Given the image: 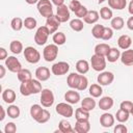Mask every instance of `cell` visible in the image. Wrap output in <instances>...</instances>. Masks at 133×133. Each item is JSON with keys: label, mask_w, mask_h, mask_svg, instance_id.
<instances>
[{"label": "cell", "mask_w": 133, "mask_h": 133, "mask_svg": "<svg viewBox=\"0 0 133 133\" xmlns=\"http://www.w3.org/2000/svg\"><path fill=\"white\" fill-rule=\"evenodd\" d=\"M42 90H43L42 83L37 79H30V80L24 81L20 85V91H21L22 96H25V97L38 94Z\"/></svg>", "instance_id": "obj_1"}, {"label": "cell", "mask_w": 133, "mask_h": 133, "mask_svg": "<svg viewBox=\"0 0 133 133\" xmlns=\"http://www.w3.org/2000/svg\"><path fill=\"white\" fill-rule=\"evenodd\" d=\"M50 30L47 26H41L37 28L35 34H34V42L38 46H43L47 43L48 37L50 35Z\"/></svg>", "instance_id": "obj_2"}, {"label": "cell", "mask_w": 133, "mask_h": 133, "mask_svg": "<svg viewBox=\"0 0 133 133\" xmlns=\"http://www.w3.org/2000/svg\"><path fill=\"white\" fill-rule=\"evenodd\" d=\"M36 4H37V10L42 15V17H45L47 19L54 15L53 6H52V3L50 2V0H39Z\"/></svg>", "instance_id": "obj_3"}, {"label": "cell", "mask_w": 133, "mask_h": 133, "mask_svg": "<svg viewBox=\"0 0 133 133\" xmlns=\"http://www.w3.org/2000/svg\"><path fill=\"white\" fill-rule=\"evenodd\" d=\"M23 52H24V57H25V59H26L29 63H32V64L37 63V62L39 61V59H41V53H39L35 48H33V47H31V46L26 47Z\"/></svg>", "instance_id": "obj_4"}, {"label": "cell", "mask_w": 133, "mask_h": 133, "mask_svg": "<svg viewBox=\"0 0 133 133\" xmlns=\"http://www.w3.org/2000/svg\"><path fill=\"white\" fill-rule=\"evenodd\" d=\"M57 55H58V46L56 44H50L44 48L43 56L46 61L50 62V61L55 60Z\"/></svg>", "instance_id": "obj_5"}, {"label": "cell", "mask_w": 133, "mask_h": 133, "mask_svg": "<svg viewBox=\"0 0 133 133\" xmlns=\"http://www.w3.org/2000/svg\"><path fill=\"white\" fill-rule=\"evenodd\" d=\"M91 68L97 72H103L106 68V58L105 56H101L98 54H94L90 58Z\"/></svg>", "instance_id": "obj_6"}, {"label": "cell", "mask_w": 133, "mask_h": 133, "mask_svg": "<svg viewBox=\"0 0 133 133\" xmlns=\"http://www.w3.org/2000/svg\"><path fill=\"white\" fill-rule=\"evenodd\" d=\"M54 94L49 88H44L41 91V103L44 107H51L54 104Z\"/></svg>", "instance_id": "obj_7"}, {"label": "cell", "mask_w": 133, "mask_h": 133, "mask_svg": "<svg viewBox=\"0 0 133 133\" xmlns=\"http://www.w3.org/2000/svg\"><path fill=\"white\" fill-rule=\"evenodd\" d=\"M55 110L59 115L64 116V117H72L74 114V109L71 106V104L68 102L66 103H58L56 105Z\"/></svg>", "instance_id": "obj_8"}, {"label": "cell", "mask_w": 133, "mask_h": 133, "mask_svg": "<svg viewBox=\"0 0 133 133\" xmlns=\"http://www.w3.org/2000/svg\"><path fill=\"white\" fill-rule=\"evenodd\" d=\"M70 70V64L65 61H59L52 65L51 72L56 76H62L65 75Z\"/></svg>", "instance_id": "obj_9"}, {"label": "cell", "mask_w": 133, "mask_h": 133, "mask_svg": "<svg viewBox=\"0 0 133 133\" xmlns=\"http://www.w3.org/2000/svg\"><path fill=\"white\" fill-rule=\"evenodd\" d=\"M5 66L10 71L11 73H18L22 69V64L19 61V59L15 56H8L5 59Z\"/></svg>", "instance_id": "obj_10"}, {"label": "cell", "mask_w": 133, "mask_h": 133, "mask_svg": "<svg viewBox=\"0 0 133 133\" xmlns=\"http://www.w3.org/2000/svg\"><path fill=\"white\" fill-rule=\"evenodd\" d=\"M56 16L58 18V20L61 23H65L66 21L70 20V8L69 6H66L65 4H61L59 6H57L56 9Z\"/></svg>", "instance_id": "obj_11"}, {"label": "cell", "mask_w": 133, "mask_h": 133, "mask_svg": "<svg viewBox=\"0 0 133 133\" xmlns=\"http://www.w3.org/2000/svg\"><path fill=\"white\" fill-rule=\"evenodd\" d=\"M97 80H98V83H99L100 85H109V84H111V83L113 82V80H114V75H113V73L108 72V71L102 72V73H100V75L98 76Z\"/></svg>", "instance_id": "obj_12"}, {"label": "cell", "mask_w": 133, "mask_h": 133, "mask_svg": "<svg viewBox=\"0 0 133 133\" xmlns=\"http://www.w3.org/2000/svg\"><path fill=\"white\" fill-rule=\"evenodd\" d=\"M74 130L77 133H87L90 130V124L88 119H76Z\"/></svg>", "instance_id": "obj_13"}, {"label": "cell", "mask_w": 133, "mask_h": 133, "mask_svg": "<svg viewBox=\"0 0 133 133\" xmlns=\"http://www.w3.org/2000/svg\"><path fill=\"white\" fill-rule=\"evenodd\" d=\"M60 21L58 20L57 16L56 15H53L51 16L50 18H47V21H46V26L49 28L50 30V33H55L58 29V27L60 26Z\"/></svg>", "instance_id": "obj_14"}, {"label": "cell", "mask_w": 133, "mask_h": 133, "mask_svg": "<svg viewBox=\"0 0 133 133\" xmlns=\"http://www.w3.org/2000/svg\"><path fill=\"white\" fill-rule=\"evenodd\" d=\"M100 124L104 128H110L114 125V116L111 113L105 112L100 116Z\"/></svg>", "instance_id": "obj_15"}, {"label": "cell", "mask_w": 133, "mask_h": 133, "mask_svg": "<svg viewBox=\"0 0 133 133\" xmlns=\"http://www.w3.org/2000/svg\"><path fill=\"white\" fill-rule=\"evenodd\" d=\"M121 61L125 65H133V50L132 49H127L123 53H121Z\"/></svg>", "instance_id": "obj_16"}, {"label": "cell", "mask_w": 133, "mask_h": 133, "mask_svg": "<svg viewBox=\"0 0 133 133\" xmlns=\"http://www.w3.org/2000/svg\"><path fill=\"white\" fill-rule=\"evenodd\" d=\"M50 76H51L50 75V70L46 66H39L35 71V77L41 82L42 81H47L50 78Z\"/></svg>", "instance_id": "obj_17"}, {"label": "cell", "mask_w": 133, "mask_h": 133, "mask_svg": "<svg viewBox=\"0 0 133 133\" xmlns=\"http://www.w3.org/2000/svg\"><path fill=\"white\" fill-rule=\"evenodd\" d=\"M64 100L70 104H77L80 101V95L75 89H70L64 94Z\"/></svg>", "instance_id": "obj_18"}, {"label": "cell", "mask_w": 133, "mask_h": 133, "mask_svg": "<svg viewBox=\"0 0 133 133\" xmlns=\"http://www.w3.org/2000/svg\"><path fill=\"white\" fill-rule=\"evenodd\" d=\"M98 105H99V108H100L101 110H104V111L109 110V109H111L112 106H113V99H112L111 97H108V96L102 97V98L100 99Z\"/></svg>", "instance_id": "obj_19"}, {"label": "cell", "mask_w": 133, "mask_h": 133, "mask_svg": "<svg viewBox=\"0 0 133 133\" xmlns=\"http://www.w3.org/2000/svg\"><path fill=\"white\" fill-rule=\"evenodd\" d=\"M79 79H80V74H78V73H71L68 76V79H66L68 86L71 87L72 89H77L78 84H79Z\"/></svg>", "instance_id": "obj_20"}, {"label": "cell", "mask_w": 133, "mask_h": 133, "mask_svg": "<svg viewBox=\"0 0 133 133\" xmlns=\"http://www.w3.org/2000/svg\"><path fill=\"white\" fill-rule=\"evenodd\" d=\"M16 92L14 89H10V88H6L5 90L2 91V100L7 103V104H12L15 101H16Z\"/></svg>", "instance_id": "obj_21"}, {"label": "cell", "mask_w": 133, "mask_h": 133, "mask_svg": "<svg viewBox=\"0 0 133 133\" xmlns=\"http://www.w3.org/2000/svg\"><path fill=\"white\" fill-rule=\"evenodd\" d=\"M117 45H118V47H119L121 49L127 50V49H129V48L131 47V45H132V39H131V37H130L129 35L123 34V35H121V36L118 37V39H117Z\"/></svg>", "instance_id": "obj_22"}, {"label": "cell", "mask_w": 133, "mask_h": 133, "mask_svg": "<svg viewBox=\"0 0 133 133\" xmlns=\"http://www.w3.org/2000/svg\"><path fill=\"white\" fill-rule=\"evenodd\" d=\"M43 112H44V109H43L42 106L38 105V104H33V105L30 107V115H31V117H32L35 122H38V119L41 118Z\"/></svg>", "instance_id": "obj_23"}, {"label": "cell", "mask_w": 133, "mask_h": 133, "mask_svg": "<svg viewBox=\"0 0 133 133\" xmlns=\"http://www.w3.org/2000/svg\"><path fill=\"white\" fill-rule=\"evenodd\" d=\"M111 47L108 45V44H105V43H101V44H98L96 47H95V54H98V55H101V56H107V54L109 53Z\"/></svg>", "instance_id": "obj_24"}, {"label": "cell", "mask_w": 133, "mask_h": 133, "mask_svg": "<svg viewBox=\"0 0 133 133\" xmlns=\"http://www.w3.org/2000/svg\"><path fill=\"white\" fill-rule=\"evenodd\" d=\"M99 20V12L97 10H88L86 16L83 18V21L86 24H95Z\"/></svg>", "instance_id": "obj_25"}, {"label": "cell", "mask_w": 133, "mask_h": 133, "mask_svg": "<svg viewBox=\"0 0 133 133\" xmlns=\"http://www.w3.org/2000/svg\"><path fill=\"white\" fill-rule=\"evenodd\" d=\"M76 70L79 74H86L88 71H89V63L87 60L85 59H80L76 62Z\"/></svg>", "instance_id": "obj_26"}, {"label": "cell", "mask_w": 133, "mask_h": 133, "mask_svg": "<svg viewBox=\"0 0 133 133\" xmlns=\"http://www.w3.org/2000/svg\"><path fill=\"white\" fill-rule=\"evenodd\" d=\"M81 107L87 111H91L96 107V101L92 97H86L81 101Z\"/></svg>", "instance_id": "obj_27"}, {"label": "cell", "mask_w": 133, "mask_h": 133, "mask_svg": "<svg viewBox=\"0 0 133 133\" xmlns=\"http://www.w3.org/2000/svg\"><path fill=\"white\" fill-rule=\"evenodd\" d=\"M58 131L62 133H72L75 130L72 128V125L70 122H68L66 119H61L58 125Z\"/></svg>", "instance_id": "obj_28"}, {"label": "cell", "mask_w": 133, "mask_h": 133, "mask_svg": "<svg viewBox=\"0 0 133 133\" xmlns=\"http://www.w3.org/2000/svg\"><path fill=\"white\" fill-rule=\"evenodd\" d=\"M108 5L110 8L122 10L126 7L127 1L126 0H108Z\"/></svg>", "instance_id": "obj_29"}, {"label": "cell", "mask_w": 133, "mask_h": 133, "mask_svg": "<svg viewBox=\"0 0 133 133\" xmlns=\"http://www.w3.org/2000/svg\"><path fill=\"white\" fill-rule=\"evenodd\" d=\"M88 92L89 95L92 97V98H100L102 96V92H103V89L101 87L100 84H91L89 86V89H88Z\"/></svg>", "instance_id": "obj_30"}, {"label": "cell", "mask_w": 133, "mask_h": 133, "mask_svg": "<svg viewBox=\"0 0 133 133\" xmlns=\"http://www.w3.org/2000/svg\"><path fill=\"white\" fill-rule=\"evenodd\" d=\"M17 76H18L19 81H21V82H24V81H27V80L32 79L31 72L29 70H27V69H21L17 73Z\"/></svg>", "instance_id": "obj_31"}, {"label": "cell", "mask_w": 133, "mask_h": 133, "mask_svg": "<svg viewBox=\"0 0 133 133\" xmlns=\"http://www.w3.org/2000/svg\"><path fill=\"white\" fill-rule=\"evenodd\" d=\"M121 57V52L117 48H111L109 53L107 54L106 56V59L109 61V62H115L118 58Z\"/></svg>", "instance_id": "obj_32"}, {"label": "cell", "mask_w": 133, "mask_h": 133, "mask_svg": "<svg viewBox=\"0 0 133 133\" xmlns=\"http://www.w3.org/2000/svg\"><path fill=\"white\" fill-rule=\"evenodd\" d=\"M104 26L101 25V24H96L94 25L92 29H91V34L95 38H98V39H102V36H103V33H104Z\"/></svg>", "instance_id": "obj_33"}, {"label": "cell", "mask_w": 133, "mask_h": 133, "mask_svg": "<svg viewBox=\"0 0 133 133\" xmlns=\"http://www.w3.org/2000/svg\"><path fill=\"white\" fill-rule=\"evenodd\" d=\"M9 50L11 51V53L14 54H20L22 51H24L23 49V44L20 41H12L9 45Z\"/></svg>", "instance_id": "obj_34"}, {"label": "cell", "mask_w": 133, "mask_h": 133, "mask_svg": "<svg viewBox=\"0 0 133 133\" xmlns=\"http://www.w3.org/2000/svg\"><path fill=\"white\" fill-rule=\"evenodd\" d=\"M112 29L114 30H121L124 25H125V22H124V19L122 17H114L111 19V23H110Z\"/></svg>", "instance_id": "obj_35"}, {"label": "cell", "mask_w": 133, "mask_h": 133, "mask_svg": "<svg viewBox=\"0 0 133 133\" xmlns=\"http://www.w3.org/2000/svg\"><path fill=\"white\" fill-rule=\"evenodd\" d=\"M52 39H53L54 44H56L57 46H61V45H63L66 42V36H65V34L63 32L58 31V32H55L53 34Z\"/></svg>", "instance_id": "obj_36"}, {"label": "cell", "mask_w": 133, "mask_h": 133, "mask_svg": "<svg viewBox=\"0 0 133 133\" xmlns=\"http://www.w3.org/2000/svg\"><path fill=\"white\" fill-rule=\"evenodd\" d=\"M6 113H7V115H8L9 117H11V118H18V117L20 116L21 111H20V108H19L17 105L10 104V105L8 106L7 110H6Z\"/></svg>", "instance_id": "obj_37"}, {"label": "cell", "mask_w": 133, "mask_h": 133, "mask_svg": "<svg viewBox=\"0 0 133 133\" xmlns=\"http://www.w3.org/2000/svg\"><path fill=\"white\" fill-rule=\"evenodd\" d=\"M23 26H24V21L19 17L14 18L11 20V22H10V27L15 31H20L23 28Z\"/></svg>", "instance_id": "obj_38"}, {"label": "cell", "mask_w": 133, "mask_h": 133, "mask_svg": "<svg viewBox=\"0 0 133 133\" xmlns=\"http://www.w3.org/2000/svg\"><path fill=\"white\" fill-rule=\"evenodd\" d=\"M70 27H71L74 31L79 32V31L83 30L84 24H83V22L78 18V19H74V20H72V21L70 22Z\"/></svg>", "instance_id": "obj_39"}, {"label": "cell", "mask_w": 133, "mask_h": 133, "mask_svg": "<svg viewBox=\"0 0 133 133\" xmlns=\"http://www.w3.org/2000/svg\"><path fill=\"white\" fill-rule=\"evenodd\" d=\"M129 116H130V113L125 111V110H123V109H121V108L116 111V114H115V118L119 123H126L129 119Z\"/></svg>", "instance_id": "obj_40"}, {"label": "cell", "mask_w": 133, "mask_h": 133, "mask_svg": "<svg viewBox=\"0 0 133 133\" xmlns=\"http://www.w3.org/2000/svg\"><path fill=\"white\" fill-rule=\"evenodd\" d=\"M75 117L76 119H89V111L81 108L76 109L75 111Z\"/></svg>", "instance_id": "obj_41"}, {"label": "cell", "mask_w": 133, "mask_h": 133, "mask_svg": "<svg viewBox=\"0 0 133 133\" xmlns=\"http://www.w3.org/2000/svg\"><path fill=\"white\" fill-rule=\"evenodd\" d=\"M100 16H101V18H102L103 20H106V21H107V20L112 19L113 14H112V10H111L110 8L104 6V7H102V8L100 9Z\"/></svg>", "instance_id": "obj_42"}, {"label": "cell", "mask_w": 133, "mask_h": 133, "mask_svg": "<svg viewBox=\"0 0 133 133\" xmlns=\"http://www.w3.org/2000/svg\"><path fill=\"white\" fill-rule=\"evenodd\" d=\"M36 24H37V22L33 17H27L24 20V26H25V28H27L29 30L34 29L36 27Z\"/></svg>", "instance_id": "obj_43"}, {"label": "cell", "mask_w": 133, "mask_h": 133, "mask_svg": "<svg viewBox=\"0 0 133 133\" xmlns=\"http://www.w3.org/2000/svg\"><path fill=\"white\" fill-rule=\"evenodd\" d=\"M87 85H88V80H87V78H86L84 75L80 74V79H79V84H78L77 89H78V90H85V89L87 88Z\"/></svg>", "instance_id": "obj_44"}, {"label": "cell", "mask_w": 133, "mask_h": 133, "mask_svg": "<svg viewBox=\"0 0 133 133\" xmlns=\"http://www.w3.org/2000/svg\"><path fill=\"white\" fill-rule=\"evenodd\" d=\"M119 108L131 114L133 112V103L131 101H123L119 105Z\"/></svg>", "instance_id": "obj_45"}, {"label": "cell", "mask_w": 133, "mask_h": 133, "mask_svg": "<svg viewBox=\"0 0 133 133\" xmlns=\"http://www.w3.org/2000/svg\"><path fill=\"white\" fill-rule=\"evenodd\" d=\"M87 11H88V10H87V8H86L84 5H81V6H80V7H79V8H78L74 14H75L79 19H80V18H84V17L86 16Z\"/></svg>", "instance_id": "obj_46"}, {"label": "cell", "mask_w": 133, "mask_h": 133, "mask_svg": "<svg viewBox=\"0 0 133 133\" xmlns=\"http://www.w3.org/2000/svg\"><path fill=\"white\" fill-rule=\"evenodd\" d=\"M17 131V126L15 123L10 122V123H7L4 127V132L5 133H15Z\"/></svg>", "instance_id": "obj_47"}, {"label": "cell", "mask_w": 133, "mask_h": 133, "mask_svg": "<svg viewBox=\"0 0 133 133\" xmlns=\"http://www.w3.org/2000/svg\"><path fill=\"white\" fill-rule=\"evenodd\" d=\"M113 35V31L111 28L109 27H105L104 28V33H103V36H102V39L104 41H109Z\"/></svg>", "instance_id": "obj_48"}, {"label": "cell", "mask_w": 133, "mask_h": 133, "mask_svg": "<svg viewBox=\"0 0 133 133\" xmlns=\"http://www.w3.org/2000/svg\"><path fill=\"white\" fill-rule=\"evenodd\" d=\"M113 131H114V133H127L128 132V129H127V127L125 125H123L121 123V124H118V125H116L114 127Z\"/></svg>", "instance_id": "obj_49"}, {"label": "cell", "mask_w": 133, "mask_h": 133, "mask_svg": "<svg viewBox=\"0 0 133 133\" xmlns=\"http://www.w3.org/2000/svg\"><path fill=\"white\" fill-rule=\"evenodd\" d=\"M81 5H82V4H81V3H80L78 0H72V1L70 2L69 8H70V9H71L73 12H75V11H76V10H77V9H78V8H79Z\"/></svg>", "instance_id": "obj_50"}, {"label": "cell", "mask_w": 133, "mask_h": 133, "mask_svg": "<svg viewBox=\"0 0 133 133\" xmlns=\"http://www.w3.org/2000/svg\"><path fill=\"white\" fill-rule=\"evenodd\" d=\"M7 58V51L4 48H0V60H5Z\"/></svg>", "instance_id": "obj_51"}, {"label": "cell", "mask_w": 133, "mask_h": 133, "mask_svg": "<svg viewBox=\"0 0 133 133\" xmlns=\"http://www.w3.org/2000/svg\"><path fill=\"white\" fill-rule=\"evenodd\" d=\"M127 27H128V29L133 30V16L128 19V21H127Z\"/></svg>", "instance_id": "obj_52"}, {"label": "cell", "mask_w": 133, "mask_h": 133, "mask_svg": "<svg viewBox=\"0 0 133 133\" xmlns=\"http://www.w3.org/2000/svg\"><path fill=\"white\" fill-rule=\"evenodd\" d=\"M52 1V3L54 4V5H56V6H59V5H61V4H64V0H51Z\"/></svg>", "instance_id": "obj_53"}, {"label": "cell", "mask_w": 133, "mask_h": 133, "mask_svg": "<svg viewBox=\"0 0 133 133\" xmlns=\"http://www.w3.org/2000/svg\"><path fill=\"white\" fill-rule=\"evenodd\" d=\"M0 78H3L4 76H5V73H6V71H5V66L4 65H0Z\"/></svg>", "instance_id": "obj_54"}, {"label": "cell", "mask_w": 133, "mask_h": 133, "mask_svg": "<svg viewBox=\"0 0 133 133\" xmlns=\"http://www.w3.org/2000/svg\"><path fill=\"white\" fill-rule=\"evenodd\" d=\"M0 111H1V116H0V121H3L5 118V110L2 106H0Z\"/></svg>", "instance_id": "obj_55"}, {"label": "cell", "mask_w": 133, "mask_h": 133, "mask_svg": "<svg viewBox=\"0 0 133 133\" xmlns=\"http://www.w3.org/2000/svg\"><path fill=\"white\" fill-rule=\"evenodd\" d=\"M128 10H129V14H131L133 16V0L130 1L129 6H128Z\"/></svg>", "instance_id": "obj_56"}, {"label": "cell", "mask_w": 133, "mask_h": 133, "mask_svg": "<svg viewBox=\"0 0 133 133\" xmlns=\"http://www.w3.org/2000/svg\"><path fill=\"white\" fill-rule=\"evenodd\" d=\"M28 4H35V3H37L39 0H25Z\"/></svg>", "instance_id": "obj_57"}, {"label": "cell", "mask_w": 133, "mask_h": 133, "mask_svg": "<svg viewBox=\"0 0 133 133\" xmlns=\"http://www.w3.org/2000/svg\"><path fill=\"white\" fill-rule=\"evenodd\" d=\"M106 0H98V3L100 4V3H103V2H105Z\"/></svg>", "instance_id": "obj_58"}, {"label": "cell", "mask_w": 133, "mask_h": 133, "mask_svg": "<svg viewBox=\"0 0 133 133\" xmlns=\"http://www.w3.org/2000/svg\"><path fill=\"white\" fill-rule=\"evenodd\" d=\"M131 114H132V115H133V112H132V113H131Z\"/></svg>", "instance_id": "obj_59"}]
</instances>
